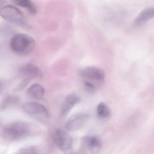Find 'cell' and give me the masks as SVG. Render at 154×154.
Here are the masks:
<instances>
[{
	"instance_id": "obj_10",
	"label": "cell",
	"mask_w": 154,
	"mask_h": 154,
	"mask_svg": "<svg viewBox=\"0 0 154 154\" xmlns=\"http://www.w3.org/2000/svg\"><path fill=\"white\" fill-rule=\"evenodd\" d=\"M20 72L22 74L30 78H41L43 75L40 68L33 64H26L22 66Z\"/></svg>"
},
{
	"instance_id": "obj_20",
	"label": "cell",
	"mask_w": 154,
	"mask_h": 154,
	"mask_svg": "<svg viewBox=\"0 0 154 154\" xmlns=\"http://www.w3.org/2000/svg\"><path fill=\"white\" fill-rule=\"evenodd\" d=\"M2 124V120L1 119H0V126H1V125Z\"/></svg>"
},
{
	"instance_id": "obj_5",
	"label": "cell",
	"mask_w": 154,
	"mask_h": 154,
	"mask_svg": "<svg viewBox=\"0 0 154 154\" xmlns=\"http://www.w3.org/2000/svg\"><path fill=\"white\" fill-rule=\"evenodd\" d=\"M0 16L8 22L22 26L25 24L23 13L17 8L11 5L4 6L0 10Z\"/></svg>"
},
{
	"instance_id": "obj_2",
	"label": "cell",
	"mask_w": 154,
	"mask_h": 154,
	"mask_svg": "<svg viewBox=\"0 0 154 154\" xmlns=\"http://www.w3.org/2000/svg\"><path fill=\"white\" fill-rule=\"evenodd\" d=\"M30 132V127L27 123L17 122L5 126L2 130V135L7 140L16 141L25 138Z\"/></svg>"
},
{
	"instance_id": "obj_19",
	"label": "cell",
	"mask_w": 154,
	"mask_h": 154,
	"mask_svg": "<svg viewBox=\"0 0 154 154\" xmlns=\"http://www.w3.org/2000/svg\"><path fill=\"white\" fill-rule=\"evenodd\" d=\"M3 85L2 82L0 81V94H1L2 93L3 91Z\"/></svg>"
},
{
	"instance_id": "obj_16",
	"label": "cell",
	"mask_w": 154,
	"mask_h": 154,
	"mask_svg": "<svg viewBox=\"0 0 154 154\" xmlns=\"http://www.w3.org/2000/svg\"><path fill=\"white\" fill-rule=\"evenodd\" d=\"M19 154H38V150L35 147L23 148L19 150Z\"/></svg>"
},
{
	"instance_id": "obj_12",
	"label": "cell",
	"mask_w": 154,
	"mask_h": 154,
	"mask_svg": "<svg viewBox=\"0 0 154 154\" xmlns=\"http://www.w3.org/2000/svg\"><path fill=\"white\" fill-rule=\"evenodd\" d=\"M28 95L32 99L40 100L44 97L45 90L39 84L35 83L31 85L27 91Z\"/></svg>"
},
{
	"instance_id": "obj_11",
	"label": "cell",
	"mask_w": 154,
	"mask_h": 154,
	"mask_svg": "<svg viewBox=\"0 0 154 154\" xmlns=\"http://www.w3.org/2000/svg\"><path fill=\"white\" fill-rule=\"evenodd\" d=\"M154 17V9L153 7L146 8L142 11L135 19L134 25L140 27L145 25L149 20Z\"/></svg>"
},
{
	"instance_id": "obj_14",
	"label": "cell",
	"mask_w": 154,
	"mask_h": 154,
	"mask_svg": "<svg viewBox=\"0 0 154 154\" xmlns=\"http://www.w3.org/2000/svg\"><path fill=\"white\" fill-rule=\"evenodd\" d=\"M15 4L26 9L32 15H35L37 9L31 0H12Z\"/></svg>"
},
{
	"instance_id": "obj_7",
	"label": "cell",
	"mask_w": 154,
	"mask_h": 154,
	"mask_svg": "<svg viewBox=\"0 0 154 154\" xmlns=\"http://www.w3.org/2000/svg\"><path fill=\"white\" fill-rule=\"evenodd\" d=\"M89 119V116L85 112H79L70 117L66 124V128L68 131H75L80 129Z\"/></svg>"
},
{
	"instance_id": "obj_4",
	"label": "cell",
	"mask_w": 154,
	"mask_h": 154,
	"mask_svg": "<svg viewBox=\"0 0 154 154\" xmlns=\"http://www.w3.org/2000/svg\"><path fill=\"white\" fill-rule=\"evenodd\" d=\"M55 142L59 149L66 154H71L73 151V140L65 131L57 130L54 135Z\"/></svg>"
},
{
	"instance_id": "obj_8",
	"label": "cell",
	"mask_w": 154,
	"mask_h": 154,
	"mask_svg": "<svg viewBox=\"0 0 154 154\" xmlns=\"http://www.w3.org/2000/svg\"><path fill=\"white\" fill-rule=\"evenodd\" d=\"M79 75L83 78L99 82L104 81L105 77L103 70L94 66H87L82 68L79 71Z\"/></svg>"
},
{
	"instance_id": "obj_15",
	"label": "cell",
	"mask_w": 154,
	"mask_h": 154,
	"mask_svg": "<svg viewBox=\"0 0 154 154\" xmlns=\"http://www.w3.org/2000/svg\"><path fill=\"white\" fill-rule=\"evenodd\" d=\"M98 117L101 119H106L110 115V110L104 103L100 102L97 107Z\"/></svg>"
},
{
	"instance_id": "obj_6",
	"label": "cell",
	"mask_w": 154,
	"mask_h": 154,
	"mask_svg": "<svg viewBox=\"0 0 154 154\" xmlns=\"http://www.w3.org/2000/svg\"><path fill=\"white\" fill-rule=\"evenodd\" d=\"M81 147L86 153H97L100 150L102 142L100 138L95 136H86L81 140Z\"/></svg>"
},
{
	"instance_id": "obj_17",
	"label": "cell",
	"mask_w": 154,
	"mask_h": 154,
	"mask_svg": "<svg viewBox=\"0 0 154 154\" xmlns=\"http://www.w3.org/2000/svg\"><path fill=\"white\" fill-rule=\"evenodd\" d=\"M84 85L86 90L90 92H94L95 91V86L92 83L88 81H85L84 82Z\"/></svg>"
},
{
	"instance_id": "obj_9",
	"label": "cell",
	"mask_w": 154,
	"mask_h": 154,
	"mask_svg": "<svg viewBox=\"0 0 154 154\" xmlns=\"http://www.w3.org/2000/svg\"><path fill=\"white\" fill-rule=\"evenodd\" d=\"M80 97L77 94H72L68 95L64 101L62 106L61 115L65 117L70 112L71 110L80 102Z\"/></svg>"
},
{
	"instance_id": "obj_18",
	"label": "cell",
	"mask_w": 154,
	"mask_h": 154,
	"mask_svg": "<svg viewBox=\"0 0 154 154\" xmlns=\"http://www.w3.org/2000/svg\"><path fill=\"white\" fill-rule=\"evenodd\" d=\"M5 3H6L5 0H0V10L4 7Z\"/></svg>"
},
{
	"instance_id": "obj_3",
	"label": "cell",
	"mask_w": 154,
	"mask_h": 154,
	"mask_svg": "<svg viewBox=\"0 0 154 154\" xmlns=\"http://www.w3.org/2000/svg\"><path fill=\"white\" fill-rule=\"evenodd\" d=\"M22 109L26 113L40 122H47L50 118V113L47 108L38 103H26L22 106Z\"/></svg>"
},
{
	"instance_id": "obj_1",
	"label": "cell",
	"mask_w": 154,
	"mask_h": 154,
	"mask_svg": "<svg viewBox=\"0 0 154 154\" xmlns=\"http://www.w3.org/2000/svg\"><path fill=\"white\" fill-rule=\"evenodd\" d=\"M35 45L34 38L25 34H17L12 36L10 41L11 49L20 55L29 54L33 51Z\"/></svg>"
},
{
	"instance_id": "obj_13",
	"label": "cell",
	"mask_w": 154,
	"mask_h": 154,
	"mask_svg": "<svg viewBox=\"0 0 154 154\" xmlns=\"http://www.w3.org/2000/svg\"><path fill=\"white\" fill-rule=\"evenodd\" d=\"M19 102V98L14 95H8L0 102V112L3 111L11 108Z\"/></svg>"
}]
</instances>
